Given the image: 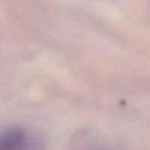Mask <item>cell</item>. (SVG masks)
<instances>
[{"mask_svg": "<svg viewBox=\"0 0 150 150\" xmlns=\"http://www.w3.org/2000/svg\"><path fill=\"white\" fill-rule=\"evenodd\" d=\"M39 145L30 132L20 127H8L0 137V150H38Z\"/></svg>", "mask_w": 150, "mask_h": 150, "instance_id": "6da1fadb", "label": "cell"}]
</instances>
